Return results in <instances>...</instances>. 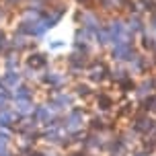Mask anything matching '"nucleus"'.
Listing matches in <instances>:
<instances>
[{"instance_id":"f257e3e1","label":"nucleus","mask_w":156,"mask_h":156,"mask_svg":"<svg viewBox=\"0 0 156 156\" xmlns=\"http://www.w3.org/2000/svg\"><path fill=\"white\" fill-rule=\"evenodd\" d=\"M140 156H142V154H140Z\"/></svg>"}]
</instances>
